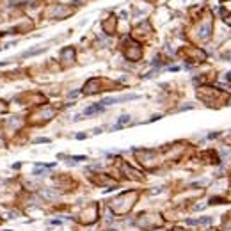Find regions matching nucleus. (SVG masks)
I'll list each match as a JSON object with an SVG mask.
<instances>
[{"label": "nucleus", "instance_id": "f03ea898", "mask_svg": "<svg viewBox=\"0 0 231 231\" xmlns=\"http://www.w3.org/2000/svg\"><path fill=\"white\" fill-rule=\"evenodd\" d=\"M77 94H78V91H73V93H70V98H75Z\"/></svg>", "mask_w": 231, "mask_h": 231}, {"label": "nucleus", "instance_id": "f257e3e1", "mask_svg": "<svg viewBox=\"0 0 231 231\" xmlns=\"http://www.w3.org/2000/svg\"><path fill=\"white\" fill-rule=\"evenodd\" d=\"M103 110H105V105H101V103H94V105H91V107L84 109V115H93V114H98V112H103Z\"/></svg>", "mask_w": 231, "mask_h": 231}, {"label": "nucleus", "instance_id": "7ed1b4c3", "mask_svg": "<svg viewBox=\"0 0 231 231\" xmlns=\"http://www.w3.org/2000/svg\"><path fill=\"white\" fill-rule=\"evenodd\" d=\"M5 64H7V62H5V61H2V62H0V66H5Z\"/></svg>", "mask_w": 231, "mask_h": 231}]
</instances>
